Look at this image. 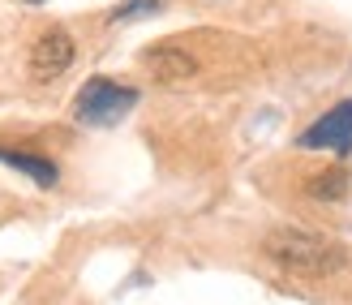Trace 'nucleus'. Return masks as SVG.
Returning a JSON list of instances; mask_svg holds the SVG:
<instances>
[{"label":"nucleus","mask_w":352,"mask_h":305,"mask_svg":"<svg viewBox=\"0 0 352 305\" xmlns=\"http://www.w3.org/2000/svg\"><path fill=\"white\" fill-rule=\"evenodd\" d=\"M78 48H74V34L60 30V26H47L39 39L30 43V78L34 82H56L69 65H74Z\"/></svg>","instance_id":"nucleus-3"},{"label":"nucleus","mask_w":352,"mask_h":305,"mask_svg":"<svg viewBox=\"0 0 352 305\" xmlns=\"http://www.w3.org/2000/svg\"><path fill=\"white\" fill-rule=\"evenodd\" d=\"M146 69H151V78H160L164 86H181L185 78H193V56H185V52H176V48H151Z\"/></svg>","instance_id":"nucleus-6"},{"label":"nucleus","mask_w":352,"mask_h":305,"mask_svg":"<svg viewBox=\"0 0 352 305\" xmlns=\"http://www.w3.org/2000/svg\"><path fill=\"white\" fill-rule=\"evenodd\" d=\"M164 0H125V5H116V13H112V22H129V17H138V13H155Z\"/></svg>","instance_id":"nucleus-8"},{"label":"nucleus","mask_w":352,"mask_h":305,"mask_svg":"<svg viewBox=\"0 0 352 305\" xmlns=\"http://www.w3.org/2000/svg\"><path fill=\"white\" fill-rule=\"evenodd\" d=\"M296 142H301L305 151H336V155H348V147H352V99H344V103L331 107V112H322Z\"/></svg>","instance_id":"nucleus-4"},{"label":"nucleus","mask_w":352,"mask_h":305,"mask_svg":"<svg viewBox=\"0 0 352 305\" xmlns=\"http://www.w3.org/2000/svg\"><path fill=\"white\" fill-rule=\"evenodd\" d=\"M0 164H9L17 172H26L39 189H52L60 181V168L52 164L47 155H34V151H13V147H0Z\"/></svg>","instance_id":"nucleus-5"},{"label":"nucleus","mask_w":352,"mask_h":305,"mask_svg":"<svg viewBox=\"0 0 352 305\" xmlns=\"http://www.w3.org/2000/svg\"><path fill=\"white\" fill-rule=\"evenodd\" d=\"M262 254L275 266L296 275H331L344 266V249L327 237H314L305 228H275L262 237Z\"/></svg>","instance_id":"nucleus-1"},{"label":"nucleus","mask_w":352,"mask_h":305,"mask_svg":"<svg viewBox=\"0 0 352 305\" xmlns=\"http://www.w3.org/2000/svg\"><path fill=\"white\" fill-rule=\"evenodd\" d=\"M309 193H314V198H322V202H340L344 193H348V172L344 168H327L318 176H309Z\"/></svg>","instance_id":"nucleus-7"},{"label":"nucleus","mask_w":352,"mask_h":305,"mask_svg":"<svg viewBox=\"0 0 352 305\" xmlns=\"http://www.w3.org/2000/svg\"><path fill=\"white\" fill-rule=\"evenodd\" d=\"M133 107H138L133 86H120L112 78H91L74 99V116L82 125H116V120H125Z\"/></svg>","instance_id":"nucleus-2"}]
</instances>
